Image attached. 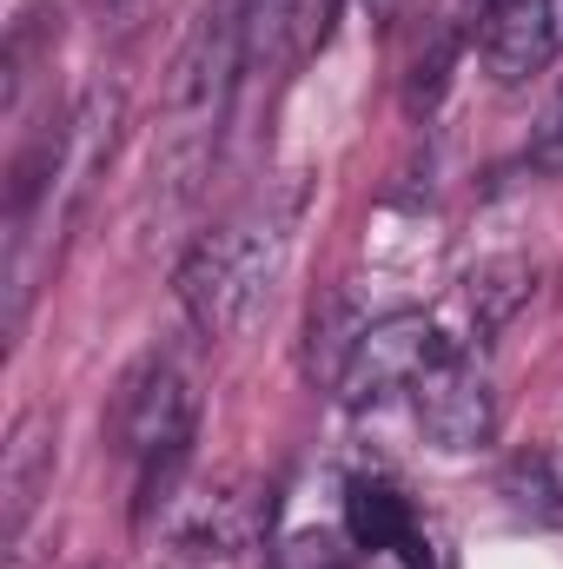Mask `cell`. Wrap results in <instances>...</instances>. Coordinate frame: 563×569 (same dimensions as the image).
Segmentation results:
<instances>
[{"mask_svg": "<svg viewBox=\"0 0 563 569\" xmlns=\"http://www.w3.org/2000/svg\"><path fill=\"white\" fill-rule=\"evenodd\" d=\"M246 20L253 13L239 0H219L172 60L166 127H159V146H152V179H146V212H159V219L186 212L199 179L213 172L219 127H226L239 73H246Z\"/></svg>", "mask_w": 563, "mask_h": 569, "instance_id": "6da1fadb", "label": "cell"}, {"mask_svg": "<svg viewBox=\"0 0 563 569\" xmlns=\"http://www.w3.org/2000/svg\"><path fill=\"white\" fill-rule=\"evenodd\" d=\"M292 226H298V192H273V199H253L246 212H233L226 226H213L206 239H192V252L172 272V291L199 338L219 345L259 318V305L273 298L285 272Z\"/></svg>", "mask_w": 563, "mask_h": 569, "instance_id": "7a4b0ae2", "label": "cell"}, {"mask_svg": "<svg viewBox=\"0 0 563 569\" xmlns=\"http://www.w3.org/2000/svg\"><path fill=\"white\" fill-rule=\"evenodd\" d=\"M192 430H199L192 371L166 351H146L120 378V398H113V443H120V457L140 463V517L172 503L166 490L179 483V470L192 457Z\"/></svg>", "mask_w": 563, "mask_h": 569, "instance_id": "3957f363", "label": "cell"}, {"mask_svg": "<svg viewBox=\"0 0 563 569\" xmlns=\"http://www.w3.org/2000/svg\"><path fill=\"white\" fill-rule=\"evenodd\" d=\"M451 351L444 325L431 311H385V318H365L352 358H345V378L332 385L338 405L365 411V405H385L398 391H418V378Z\"/></svg>", "mask_w": 563, "mask_h": 569, "instance_id": "277c9868", "label": "cell"}, {"mask_svg": "<svg viewBox=\"0 0 563 569\" xmlns=\"http://www.w3.org/2000/svg\"><path fill=\"white\" fill-rule=\"evenodd\" d=\"M412 405H418V430L437 443V450H451V457L484 450V443L497 437V418H504L484 358L464 351V345H451V351L424 371L418 391H412Z\"/></svg>", "mask_w": 563, "mask_h": 569, "instance_id": "5b68a950", "label": "cell"}, {"mask_svg": "<svg viewBox=\"0 0 563 569\" xmlns=\"http://www.w3.org/2000/svg\"><path fill=\"white\" fill-rule=\"evenodd\" d=\"M563 47V0H491L477 13V53L497 87H524Z\"/></svg>", "mask_w": 563, "mask_h": 569, "instance_id": "8992f818", "label": "cell"}, {"mask_svg": "<svg viewBox=\"0 0 563 569\" xmlns=\"http://www.w3.org/2000/svg\"><path fill=\"white\" fill-rule=\"evenodd\" d=\"M259 523H266V490L246 483V477H233V483H219V490L186 497V503L166 517V543H172L179 557H213V563H219V557L253 550Z\"/></svg>", "mask_w": 563, "mask_h": 569, "instance_id": "52a82bcc", "label": "cell"}, {"mask_svg": "<svg viewBox=\"0 0 563 569\" xmlns=\"http://www.w3.org/2000/svg\"><path fill=\"white\" fill-rule=\"evenodd\" d=\"M53 457H60V425L53 411H27L7 437V470H0V497H7V537L20 543L33 503L53 490Z\"/></svg>", "mask_w": 563, "mask_h": 569, "instance_id": "ba28073f", "label": "cell"}, {"mask_svg": "<svg viewBox=\"0 0 563 569\" xmlns=\"http://www.w3.org/2000/svg\"><path fill=\"white\" fill-rule=\"evenodd\" d=\"M338 0H253V20H246V73L253 67H298L325 27H332Z\"/></svg>", "mask_w": 563, "mask_h": 569, "instance_id": "9c48e42d", "label": "cell"}, {"mask_svg": "<svg viewBox=\"0 0 563 569\" xmlns=\"http://www.w3.org/2000/svg\"><path fill=\"white\" fill-rule=\"evenodd\" d=\"M345 530H352L358 550H398L418 530V510H412V497L398 483L352 477V490H345Z\"/></svg>", "mask_w": 563, "mask_h": 569, "instance_id": "30bf717a", "label": "cell"}, {"mask_svg": "<svg viewBox=\"0 0 563 569\" xmlns=\"http://www.w3.org/2000/svg\"><path fill=\"white\" fill-rule=\"evenodd\" d=\"M358 331H365V318L352 311V298H345V291H325V298L312 305V318H305V371H312L318 385H338V378H345V358H352V345H358Z\"/></svg>", "mask_w": 563, "mask_h": 569, "instance_id": "8fae6325", "label": "cell"}, {"mask_svg": "<svg viewBox=\"0 0 563 569\" xmlns=\"http://www.w3.org/2000/svg\"><path fill=\"white\" fill-rule=\"evenodd\" d=\"M504 497H511V510L531 517V523H563V463L551 457V450H524V457H511V470H504Z\"/></svg>", "mask_w": 563, "mask_h": 569, "instance_id": "7c38bea8", "label": "cell"}, {"mask_svg": "<svg viewBox=\"0 0 563 569\" xmlns=\"http://www.w3.org/2000/svg\"><path fill=\"white\" fill-rule=\"evenodd\" d=\"M358 563V543L352 530H285L273 543V569H352Z\"/></svg>", "mask_w": 563, "mask_h": 569, "instance_id": "4fadbf2b", "label": "cell"}, {"mask_svg": "<svg viewBox=\"0 0 563 569\" xmlns=\"http://www.w3.org/2000/svg\"><path fill=\"white\" fill-rule=\"evenodd\" d=\"M524 298H531V272L524 266H477L471 272V311H477V325H504Z\"/></svg>", "mask_w": 563, "mask_h": 569, "instance_id": "5bb4252c", "label": "cell"}, {"mask_svg": "<svg viewBox=\"0 0 563 569\" xmlns=\"http://www.w3.org/2000/svg\"><path fill=\"white\" fill-rule=\"evenodd\" d=\"M93 7H100V13H107L113 27H134V20H140V7H146V0H93Z\"/></svg>", "mask_w": 563, "mask_h": 569, "instance_id": "9a60e30c", "label": "cell"}, {"mask_svg": "<svg viewBox=\"0 0 563 569\" xmlns=\"http://www.w3.org/2000/svg\"><path fill=\"white\" fill-rule=\"evenodd\" d=\"M365 7H372V20H392L398 13V0H365Z\"/></svg>", "mask_w": 563, "mask_h": 569, "instance_id": "2e32d148", "label": "cell"}, {"mask_svg": "<svg viewBox=\"0 0 563 569\" xmlns=\"http://www.w3.org/2000/svg\"><path fill=\"white\" fill-rule=\"evenodd\" d=\"M551 127H557V140H563V100H557V120H551Z\"/></svg>", "mask_w": 563, "mask_h": 569, "instance_id": "e0dca14e", "label": "cell"}, {"mask_svg": "<svg viewBox=\"0 0 563 569\" xmlns=\"http://www.w3.org/2000/svg\"><path fill=\"white\" fill-rule=\"evenodd\" d=\"M484 7H491V0H477V13H484Z\"/></svg>", "mask_w": 563, "mask_h": 569, "instance_id": "ac0fdd59", "label": "cell"}, {"mask_svg": "<svg viewBox=\"0 0 563 569\" xmlns=\"http://www.w3.org/2000/svg\"><path fill=\"white\" fill-rule=\"evenodd\" d=\"M239 7H246V13H253V0H239Z\"/></svg>", "mask_w": 563, "mask_h": 569, "instance_id": "d6986e66", "label": "cell"}, {"mask_svg": "<svg viewBox=\"0 0 563 569\" xmlns=\"http://www.w3.org/2000/svg\"><path fill=\"white\" fill-rule=\"evenodd\" d=\"M87 569H107V563H87Z\"/></svg>", "mask_w": 563, "mask_h": 569, "instance_id": "ffe728a7", "label": "cell"}]
</instances>
